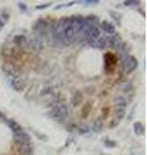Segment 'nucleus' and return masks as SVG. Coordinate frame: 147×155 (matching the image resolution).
I'll use <instances>...</instances> for the list:
<instances>
[{"instance_id": "nucleus-1", "label": "nucleus", "mask_w": 147, "mask_h": 155, "mask_svg": "<svg viewBox=\"0 0 147 155\" xmlns=\"http://www.w3.org/2000/svg\"><path fill=\"white\" fill-rule=\"evenodd\" d=\"M119 64H120V71L125 75L132 74V72L138 67V61H137V58L132 54H128L126 57L122 58V60H120Z\"/></svg>"}, {"instance_id": "nucleus-2", "label": "nucleus", "mask_w": 147, "mask_h": 155, "mask_svg": "<svg viewBox=\"0 0 147 155\" xmlns=\"http://www.w3.org/2000/svg\"><path fill=\"white\" fill-rule=\"evenodd\" d=\"M13 140H14V143L18 147L31 146V137L26 130H19V132L13 133Z\"/></svg>"}, {"instance_id": "nucleus-3", "label": "nucleus", "mask_w": 147, "mask_h": 155, "mask_svg": "<svg viewBox=\"0 0 147 155\" xmlns=\"http://www.w3.org/2000/svg\"><path fill=\"white\" fill-rule=\"evenodd\" d=\"M44 43L41 39H39L38 36H31V38H27V51H30V52H41L44 49Z\"/></svg>"}, {"instance_id": "nucleus-4", "label": "nucleus", "mask_w": 147, "mask_h": 155, "mask_svg": "<svg viewBox=\"0 0 147 155\" xmlns=\"http://www.w3.org/2000/svg\"><path fill=\"white\" fill-rule=\"evenodd\" d=\"M116 56L107 53L105 56V71L106 74H112L115 71V66H116Z\"/></svg>"}, {"instance_id": "nucleus-5", "label": "nucleus", "mask_w": 147, "mask_h": 155, "mask_svg": "<svg viewBox=\"0 0 147 155\" xmlns=\"http://www.w3.org/2000/svg\"><path fill=\"white\" fill-rule=\"evenodd\" d=\"M119 91H120V93H122V96H128L130 93H134V85L130 80L126 79L125 81H122L120 84Z\"/></svg>"}, {"instance_id": "nucleus-6", "label": "nucleus", "mask_w": 147, "mask_h": 155, "mask_svg": "<svg viewBox=\"0 0 147 155\" xmlns=\"http://www.w3.org/2000/svg\"><path fill=\"white\" fill-rule=\"evenodd\" d=\"M12 43L17 48H19V49L27 51V36H24V35H16L13 38Z\"/></svg>"}, {"instance_id": "nucleus-7", "label": "nucleus", "mask_w": 147, "mask_h": 155, "mask_svg": "<svg viewBox=\"0 0 147 155\" xmlns=\"http://www.w3.org/2000/svg\"><path fill=\"white\" fill-rule=\"evenodd\" d=\"M100 28H101V31L105 32V35H114V34H116L115 26L107 21H102L100 23Z\"/></svg>"}, {"instance_id": "nucleus-8", "label": "nucleus", "mask_w": 147, "mask_h": 155, "mask_svg": "<svg viewBox=\"0 0 147 155\" xmlns=\"http://www.w3.org/2000/svg\"><path fill=\"white\" fill-rule=\"evenodd\" d=\"M11 87L17 91V92H22L24 88H26V80L21 79V78H16V79H12L11 80Z\"/></svg>"}, {"instance_id": "nucleus-9", "label": "nucleus", "mask_w": 147, "mask_h": 155, "mask_svg": "<svg viewBox=\"0 0 147 155\" xmlns=\"http://www.w3.org/2000/svg\"><path fill=\"white\" fill-rule=\"evenodd\" d=\"M112 105H115L116 107H120V109H126L128 106V101H126V97L125 96H116L111 100Z\"/></svg>"}, {"instance_id": "nucleus-10", "label": "nucleus", "mask_w": 147, "mask_h": 155, "mask_svg": "<svg viewBox=\"0 0 147 155\" xmlns=\"http://www.w3.org/2000/svg\"><path fill=\"white\" fill-rule=\"evenodd\" d=\"M103 119L102 118H97L93 120V123L90 124V128L89 130H92V132H96V133H101L102 132V129H103Z\"/></svg>"}, {"instance_id": "nucleus-11", "label": "nucleus", "mask_w": 147, "mask_h": 155, "mask_svg": "<svg viewBox=\"0 0 147 155\" xmlns=\"http://www.w3.org/2000/svg\"><path fill=\"white\" fill-rule=\"evenodd\" d=\"M83 101H84V96L80 91H76L75 93L72 94V98H71V106L74 107H77V106H80L83 104Z\"/></svg>"}, {"instance_id": "nucleus-12", "label": "nucleus", "mask_w": 147, "mask_h": 155, "mask_svg": "<svg viewBox=\"0 0 147 155\" xmlns=\"http://www.w3.org/2000/svg\"><path fill=\"white\" fill-rule=\"evenodd\" d=\"M17 151L21 155H34L35 154V149L31 145V146H26V147H18Z\"/></svg>"}, {"instance_id": "nucleus-13", "label": "nucleus", "mask_w": 147, "mask_h": 155, "mask_svg": "<svg viewBox=\"0 0 147 155\" xmlns=\"http://www.w3.org/2000/svg\"><path fill=\"white\" fill-rule=\"evenodd\" d=\"M134 133H136L137 136H142V134H145V125L142 124L141 122L134 123Z\"/></svg>"}, {"instance_id": "nucleus-14", "label": "nucleus", "mask_w": 147, "mask_h": 155, "mask_svg": "<svg viewBox=\"0 0 147 155\" xmlns=\"http://www.w3.org/2000/svg\"><path fill=\"white\" fill-rule=\"evenodd\" d=\"M8 125H9V128L13 130V133L19 132V130H23V128L17 122H14V120H8Z\"/></svg>"}, {"instance_id": "nucleus-15", "label": "nucleus", "mask_w": 147, "mask_h": 155, "mask_svg": "<svg viewBox=\"0 0 147 155\" xmlns=\"http://www.w3.org/2000/svg\"><path fill=\"white\" fill-rule=\"evenodd\" d=\"M56 92V88L53 85H48L45 88L41 89V96H52Z\"/></svg>"}, {"instance_id": "nucleus-16", "label": "nucleus", "mask_w": 147, "mask_h": 155, "mask_svg": "<svg viewBox=\"0 0 147 155\" xmlns=\"http://www.w3.org/2000/svg\"><path fill=\"white\" fill-rule=\"evenodd\" d=\"M90 110H92V104L90 102L85 104V106L81 110V116H83V118H87V116L90 114Z\"/></svg>"}, {"instance_id": "nucleus-17", "label": "nucleus", "mask_w": 147, "mask_h": 155, "mask_svg": "<svg viewBox=\"0 0 147 155\" xmlns=\"http://www.w3.org/2000/svg\"><path fill=\"white\" fill-rule=\"evenodd\" d=\"M75 130L77 133H80V134H85V133L89 132V128H88L87 125H84V124H80V125H76Z\"/></svg>"}, {"instance_id": "nucleus-18", "label": "nucleus", "mask_w": 147, "mask_h": 155, "mask_svg": "<svg viewBox=\"0 0 147 155\" xmlns=\"http://www.w3.org/2000/svg\"><path fill=\"white\" fill-rule=\"evenodd\" d=\"M109 13L111 14V17H112V18L117 21V25H120V14H119V13H116V12H114V11H110Z\"/></svg>"}, {"instance_id": "nucleus-19", "label": "nucleus", "mask_w": 147, "mask_h": 155, "mask_svg": "<svg viewBox=\"0 0 147 155\" xmlns=\"http://www.w3.org/2000/svg\"><path fill=\"white\" fill-rule=\"evenodd\" d=\"M103 143L106 145L107 147H115V146H116V142H115V141H111V140H109V138H105Z\"/></svg>"}, {"instance_id": "nucleus-20", "label": "nucleus", "mask_w": 147, "mask_h": 155, "mask_svg": "<svg viewBox=\"0 0 147 155\" xmlns=\"http://www.w3.org/2000/svg\"><path fill=\"white\" fill-rule=\"evenodd\" d=\"M120 123V119H117V118H114V119H111V122L109 123V127L110 128H115L117 124Z\"/></svg>"}, {"instance_id": "nucleus-21", "label": "nucleus", "mask_w": 147, "mask_h": 155, "mask_svg": "<svg viewBox=\"0 0 147 155\" xmlns=\"http://www.w3.org/2000/svg\"><path fill=\"white\" fill-rule=\"evenodd\" d=\"M94 92H96V87H93V85H89V87H87L85 88V93L89 94V96H92Z\"/></svg>"}, {"instance_id": "nucleus-22", "label": "nucleus", "mask_w": 147, "mask_h": 155, "mask_svg": "<svg viewBox=\"0 0 147 155\" xmlns=\"http://www.w3.org/2000/svg\"><path fill=\"white\" fill-rule=\"evenodd\" d=\"M85 5H90V4H98V0H87V2H81Z\"/></svg>"}, {"instance_id": "nucleus-23", "label": "nucleus", "mask_w": 147, "mask_h": 155, "mask_svg": "<svg viewBox=\"0 0 147 155\" xmlns=\"http://www.w3.org/2000/svg\"><path fill=\"white\" fill-rule=\"evenodd\" d=\"M138 2H129V0H128V2H124V5H129V7H133V5H138Z\"/></svg>"}, {"instance_id": "nucleus-24", "label": "nucleus", "mask_w": 147, "mask_h": 155, "mask_svg": "<svg viewBox=\"0 0 147 155\" xmlns=\"http://www.w3.org/2000/svg\"><path fill=\"white\" fill-rule=\"evenodd\" d=\"M109 114H110V110L107 109V107H105L103 110H102V115H103V118H107V116H109ZM102 118V119H103Z\"/></svg>"}, {"instance_id": "nucleus-25", "label": "nucleus", "mask_w": 147, "mask_h": 155, "mask_svg": "<svg viewBox=\"0 0 147 155\" xmlns=\"http://www.w3.org/2000/svg\"><path fill=\"white\" fill-rule=\"evenodd\" d=\"M18 7H19V9H21V11H23V12L27 11V7H26V4H24V3H18Z\"/></svg>"}, {"instance_id": "nucleus-26", "label": "nucleus", "mask_w": 147, "mask_h": 155, "mask_svg": "<svg viewBox=\"0 0 147 155\" xmlns=\"http://www.w3.org/2000/svg\"><path fill=\"white\" fill-rule=\"evenodd\" d=\"M49 5H52V4H51V3H48V4H41V5L36 7V9H44V8H48Z\"/></svg>"}, {"instance_id": "nucleus-27", "label": "nucleus", "mask_w": 147, "mask_h": 155, "mask_svg": "<svg viewBox=\"0 0 147 155\" xmlns=\"http://www.w3.org/2000/svg\"><path fill=\"white\" fill-rule=\"evenodd\" d=\"M4 119H5V116H4V114L0 111V120H4Z\"/></svg>"}, {"instance_id": "nucleus-28", "label": "nucleus", "mask_w": 147, "mask_h": 155, "mask_svg": "<svg viewBox=\"0 0 147 155\" xmlns=\"http://www.w3.org/2000/svg\"><path fill=\"white\" fill-rule=\"evenodd\" d=\"M4 23H5V22H4V21H3V19H2V18H0V28H2V27L4 26Z\"/></svg>"}]
</instances>
